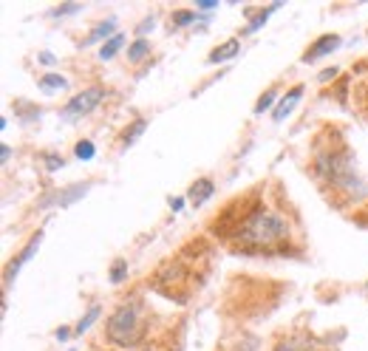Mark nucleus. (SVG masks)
<instances>
[{
	"mask_svg": "<svg viewBox=\"0 0 368 351\" xmlns=\"http://www.w3.org/2000/svg\"><path fill=\"white\" fill-rule=\"evenodd\" d=\"M284 238H289V221L272 210H252V213L238 221V232H235V241L238 247L246 249H269V247H278Z\"/></svg>",
	"mask_w": 368,
	"mask_h": 351,
	"instance_id": "obj_1",
	"label": "nucleus"
},
{
	"mask_svg": "<svg viewBox=\"0 0 368 351\" xmlns=\"http://www.w3.org/2000/svg\"><path fill=\"white\" fill-rule=\"evenodd\" d=\"M145 335V315L136 300L122 303L108 320V337L117 346H136Z\"/></svg>",
	"mask_w": 368,
	"mask_h": 351,
	"instance_id": "obj_2",
	"label": "nucleus"
},
{
	"mask_svg": "<svg viewBox=\"0 0 368 351\" xmlns=\"http://www.w3.org/2000/svg\"><path fill=\"white\" fill-rule=\"evenodd\" d=\"M102 100H105V88H100V85L85 88V91L74 93V97L68 100V105L62 108V113H60V116H62L65 122H77V120H82V116H88L91 111H94Z\"/></svg>",
	"mask_w": 368,
	"mask_h": 351,
	"instance_id": "obj_3",
	"label": "nucleus"
},
{
	"mask_svg": "<svg viewBox=\"0 0 368 351\" xmlns=\"http://www.w3.org/2000/svg\"><path fill=\"white\" fill-rule=\"evenodd\" d=\"M40 241H43V232H37V236H32V241L23 247V252L17 255V258H12L9 261V267H6V292H9V286H12V280L17 278V272H20V267L23 264H29L32 261V255L37 252V247H40Z\"/></svg>",
	"mask_w": 368,
	"mask_h": 351,
	"instance_id": "obj_4",
	"label": "nucleus"
},
{
	"mask_svg": "<svg viewBox=\"0 0 368 351\" xmlns=\"http://www.w3.org/2000/svg\"><path fill=\"white\" fill-rule=\"evenodd\" d=\"M343 45V37L340 34H323L320 37L312 49L303 54V63H314V60H320V57H326V54H332V52H337Z\"/></svg>",
	"mask_w": 368,
	"mask_h": 351,
	"instance_id": "obj_5",
	"label": "nucleus"
},
{
	"mask_svg": "<svg viewBox=\"0 0 368 351\" xmlns=\"http://www.w3.org/2000/svg\"><path fill=\"white\" fill-rule=\"evenodd\" d=\"M85 193H88V184H77V187H68V190H57L54 196H45L40 201V207H68L77 199H82Z\"/></svg>",
	"mask_w": 368,
	"mask_h": 351,
	"instance_id": "obj_6",
	"label": "nucleus"
},
{
	"mask_svg": "<svg viewBox=\"0 0 368 351\" xmlns=\"http://www.w3.org/2000/svg\"><path fill=\"white\" fill-rule=\"evenodd\" d=\"M303 91H306L303 85H295V88H292V91L286 93V97H284V100H281L278 105H275V111H272V120H275V122H284L286 116H289V113L295 111V105H297V102L303 100Z\"/></svg>",
	"mask_w": 368,
	"mask_h": 351,
	"instance_id": "obj_7",
	"label": "nucleus"
},
{
	"mask_svg": "<svg viewBox=\"0 0 368 351\" xmlns=\"http://www.w3.org/2000/svg\"><path fill=\"white\" fill-rule=\"evenodd\" d=\"M213 193H216V184H213L210 179H196V181L190 184V190H187V201H190L193 207H201V204L210 201Z\"/></svg>",
	"mask_w": 368,
	"mask_h": 351,
	"instance_id": "obj_8",
	"label": "nucleus"
},
{
	"mask_svg": "<svg viewBox=\"0 0 368 351\" xmlns=\"http://www.w3.org/2000/svg\"><path fill=\"white\" fill-rule=\"evenodd\" d=\"M111 37H117V20L113 17H108L105 23H100L97 29H91V34L85 37V45H94V43H100V40H111Z\"/></svg>",
	"mask_w": 368,
	"mask_h": 351,
	"instance_id": "obj_9",
	"label": "nucleus"
},
{
	"mask_svg": "<svg viewBox=\"0 0 368 351\" xmlns=\"http://www.w3.org/2000/svg\"><path fill=\"white\" fill-rule=\"evenodd\" d=\"M37 88H40L43 93H57V91H65V88H68V80H65L62 74H43V77L37 80Z\"/></svg>",
	"mask_w": 368,
	"mask_h": 351,
	"instance_id": "obj_10",
	"label": "nucleus"
},
{
	"mask_svg": "<svg viewBox=\"0 0 368 351\" xmlns=\"http://www.w3.org/2000/svg\"><path fill=\"white\" fill-rule=\"evenodd\" d=\"M241 52V40H227L221 49L210 52V63H224V60H233Z\"/></svg>",
	"mask_w": 368,
	"mask_h": 351,
	"instance_id": "obj_11",
	"label": "nucleus"
},
{
	"mask_svg": "<svg viewBox=\"0 0 368 351\" xmlns=\"http://www.w3.org/2000/svg\"><path fill=\"white\" fill-rule=\"evenodd\" d=\"M100 315H102V306H100V303H94V306H91V309L80 317V323L74 326V335H77V337H82V335L91 329V326L97 323V317H100Z\"/></svg>",
	"mask_w": 368,
	"mask_h": 351,
	"instance_id": "obj_12",
	"label": "nucleus"
},
{
	"mask_svg": "<svg viewBox=\"0 0 368 351\" xmlns=\"http://www.w3.org/2000/svg\"><path fill=\"white\" fill-rule=\"evenodd\" d=\"M150 54V43L145 37H139L133 45H128V63H142Z\"/></svg>",
	"mask_w": 368,
	"mask_h": 351,
	"instance_id": "obj_13",
	"label": "nucleus"
},
{
	"mask_svg": "<svg viewBox=\"0 0 368 351\" xmlns=\"http://www.w3.org/2000/svg\"><path fill=\"white\" fill-rule=\"evenodd\" d=\"M145 128H148V120H136L130 128H125V131H122V148H130L136 139L145 133Z\"/></svg>",
	"mask_w": 368,
	"mask_h": 351,
	"instance_id": "obj_14",
	"label": "nucleus"
},
{
	"mask_svg": "<svg viewBox=\"0 0 368 351\" xmlns=\"http://www.w3.org/2000/svg\"><path fill=\"white\" fill-rule=\"evenodd\" d=\"M125 45V34H117V37H111L108 43H102V49H100V60H113L117 57V52Z\"/></svg>",
	"mask_w": 368,
	"mask_h": 351,
	"instance_id": "obj_15",
	"label": "nucleus"
},
{
	"mask_svg": "<svg viewBox=\"0 0 368 351\" xmlns=\"http://www.w3.org/2000/svg\"><path fill=\"white\" fill-rule=\"evenodd\" d=\"M170 23H173L176 29L190 26V23H196V12H190V9H176V12L170 14Z\"/></svg>",
	"mask_w": 368,
	"mask_h": 351,
	"instance_id": "obj_16",
	"label": "nucleus"
},
{
	"mask_svg": "<svg viewBox=\"0 0 368 351\" xmlns=\"http://www.w3.org/2000/svg\"><path fill=\"white\" fill-rule=\"evenodd\" d=\"M108 278H111V284H122V280L128 278V261H125V258H117V261H113Z\"/></svg>",
	"mask_w": 368,
	"mask_h": 351,
	"instance_id": "obj_17",
	"label": "nucleus"
},
{
	"mask_svg": "<svg viewBox=\"0 0 368 351\" xmlns=\"http://www.w3.org/2000/svg\"><path fill=\"white\" fill-rule=\"evenodd\" d=\"M74 153H77V159H82V161H91V159L97 156V148H94V142H88V139H82V142H77Z\"/></svg>",
	"mask_w": 368,
	"mask_h": 351,
	"instance_id": "obj_18",
	"label": "nucleus"
},
{
	"mask_svg": "<svg viewBox=\"0 0 368 351\" xmlns=\"http://www.w3.org/2000/svg\"><path fill=\"white\" fill-rule=\"evenodd\" d=\"M82 6L80 3H65V6H54L51 9V17H65V14H77Z\"/></svg>",
	"mask_w": 368,
	"mask_h": 351,
	"instance_id": "obj_19",
	"label": "nucleus"
},
{
	"mask_svg": "<svg viewBox=\"0 0 368 351\" xmlns=\"http://www.w3.org/2000/svg\"><path fill=\"white\" fill-rule=\"evenodd\" d=\"M272 102H275V91H266V93H264V97H261V100L255 102V113L261 116V113H264V111H266V108H269Z\"/></svg>",
	"mask_w": 368,
	"mask_h": 351,
	"instance_id": "obj_20",
	"label": "nucleus"
},
{
	"mask_svg": "<svg viewBox=\"0 0 368 351\" xmlns=\"http://www.w3.org/2000/svg\"><path fill=\"white\" fill-rule=\"evenodd\" d=\"M62 165H65L62 156H57V153H49V156H45V168H49V170H57V168H62Z\"/></svg>",
	"mask_w": 368,
	"mask_h": 351,
	"instance_id": "obj_21",
	"label": "nucleus"
},
{
	"mask_svg": "<svg viewBox=\"0 0 368 351\" xmlns=\"http://www.w3.org/2000/svg\"><path fill=\"white\" fill-rule=\"evenodd\" d=\"M153 23H156L153 17H148V20H142V26H139V29H136V34H139V37H145L148 32H153Z\"/></svg>",
	"mask_w": 368,
	"mask_h": 351,
	"instance_id": "obj_22",
	"label": "nucleus"
},
{
	"mask_svg": "<svg viewBox=\"0 0 368 351\" xmlns=\"http://www.w3.org/2000/svg\"><path fill=\"white\" fill-rule=\"evenodd\" d=\"M334 77H337V68H332V71H323L317 80H320V82H329V80H334Z\"/></svg>",
	"mask_w": 368,
	"mask_h": 351,
	"instance_id": "obj_23",
	"label": "nucleus"
},
{
	"mask_svg": "<svg viewBox=\"0 0 368 351\" xmlns=\"http://www.w3.org/2000/svg\"><path fill=\"white\" fill-rule=\"evenodd\" d=\"M0 156H3L0 161H3V165H6V161L12 159V148H9V145H3V148H0Z\"/></svg>",
	"mask_w": 368,
	"mask_h": 351,
	"instance_id": "obj_24",
	"label": "nucleus"
},
{
	"mask_svg": "<svg viewBox=\"0 0 368 351\" xmlns=\"http://www.w3.org/2000/svg\"><path fill=\"white\" fill-rule=\"evenodd\" d=\"M68 335H71V329H65V326H62V329H57V340H60V343L68 340Z\"/></svg>",
	"mask_w": 368,
	"mask_h": 351,
	"instance_id": "obj_25",
	"label": "nucleus"
},
{
	"mask_svg": "<svg viewBox=\"0 0 368 351\" xmlns=\"http://www.w3.org/2000/svg\"><path fill=\"white\" fill-rule=\"evenodd\" d=\"M170 207H173V213H179V210L184 207V199H170Z\"/></svg>",
	"mask_w": 368,
	"mask_h": 351,
	"instance_id": "obj_26",
	"label": "nucleus"
},
{
	"mask_svg": "<svg viewBox=\"0 0 368 351\" xmlns=\"http://www.w3.org/2000/svg\"><path fill=\"white\" fill-rule=\"evenodd\" d=\"M40 63H45V65H54V57H51L49 52H43V54H40Z\"/></svg>",
	"mask_w": 368,
	"mask_h": 351,
	"instance_id": "obj_27",
	"label": "nucleus"
},
{
	"mask_svg": "<svg viewBox=\"0 0 368 351\" xmlns=\"http://www.w3.org/2000/svg\"><path fill=\"white\" fill-rule=\"evenodd\" d=\"M198 9H207V12H210V9H216V3H213V0H204V3H198Z\"/></svg>",
	"mask_w": 368,
	"mask_h": 351,
	"instance_id": "obj_28",
	"label": "nucleus"
},
{
	"mask_svg": "<svg viewBox=\"0 0 368 351\" xmlns=\"http://www.w3.org/2000/svg\"><path fill=\"white\" fill-rule=\"evenodd\" d=\"M365 289H368V284H365Z\"/></svg>",
	"mask_w": 368,
	"mask_h": 351,
	"instance_id": "obj_29",
	"label": "nucleus"
}]
</instances>
